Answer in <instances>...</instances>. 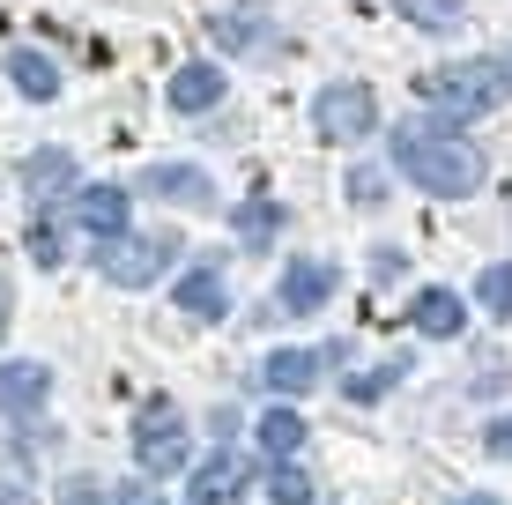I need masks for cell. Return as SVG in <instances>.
I'll list each match as a JSON object with an SVG mask.
<instances>
[{"instance_id": "25", "label": "cell", "mask_w": 512, "mask_h": 505, "mask_svg": "<svg viewBox=\"0 0 512 505\" xmlns=\"http://www.w3.org/2000/svg\"><path fill=\"white\" fill-rule=\"evenodd\" d=\"M112 505H164V498H156L149 483H119V491H112Z\"/></svg>"}, {"instance_id": "17", "label": "cell", "mask_w": 512, "mask_h": 505, "mask_svg": "<svg viewBox=\"0 0 512 505\" xmlns=\"http://www.w3.org/2000/svg\"><path fill=\"white\" fill-rule=\"evenodd\" d=\"M231 223H238V238H245V246H268V238L282 231V208H275L268 194H253V201H245Z\"/></svg>"}, {"instance_id": "7", "label": "cell", "mask_w": 512, "mask_h": 505, "mask_svg": "<svg viewBox=\"0 0 512 505\" xmlns=\"http://www.w3.org/2000/svg\"><path fill=\"white\" fill-rule=\"evenodd\" d=\"M223 90H231V82H223L216 60H186V67H171V82H164L171 112H216Z\"/></svg>"}, {"instance_id": "21", "label": "cell", "mask_w": 512, "mask_h": 505, "mask_svg": "<svg viewBox=\"0 0 512 505\" xmlns=\"http://www.w3.org/2000/svg\"><path fill=\"white\" fill-rule=\"evenodd\" d=\"M268 498H275V505H312V483L297 476V468H275V476H268Z\"/></svg>"}, {"instance_id": "13", "label": "cell", "mask_w": 512, "mask_h": 505, "mask_svg": "<svg viewBox=\"0 0 512 505\" xmlns=\"http://www.w3.org/2000/svg\"><path fill=\"white\" fill-rule=\"evenodd\" d=\"M141 186H149L156 201H179V208H208V201H216V186H208L193 164H156Z\"/></svg>"}, {"instance_id": "18", "label": "cell", "mask_w": 512, "mask_h": 505, "mask_svg": "<svg viewBox=\"0 0 512 505\" xmlns=\"http://www.w3.org/2000/svg\"><path fill=\"white\" fill-rule=\"evenodd\" d=\"M67 179H75V156H67V149H38V156H30V171H23L30 194H52V186H67Z\"/></svg>"}, {"instance_id": "16", "label": "cell", "mask_w": 512, "mask_h": 505, "mask_svg": "<svg viewBox=\"0 0 512 505\" xmlns=\"http://www.w3.org/2000/svg\"><path fill=\"white\" fill-rule=\"evenodd\" d=\"M260 446H268L275 461H290L297 446H305V416H297V409H268V416H260Z\"/></svg>"}, {"instance_id": "3", "label": "cell", "mask_w": 512, "mask_h": 505, "mask_svg": "<svg viewBox=\"0 0 512 505\" xmlns=\"http://www.w3.org/2000/svg\"><path fill=\"white\" fill-rule=\"evenodd\" d=\"M179 246H186V238L171 231V223H164V231H119V238H104L97 268H104V283H112V290H149L156 275L179 260Z\"/></svg>"}, {"instance_id": "27", "label": "cell", "mask_w": 512, "mask_h": 505, "mask_svg": "<svg viewBox=\"0 0 512 505\" xmlns=\"http://www.w3.org/2000/svg\"><path fill=\"white\" fill-rule=\"evenodd\" d=\"M0 335H8V283H0Z\"/></svg>"}, {"instance_id": "2", "label": "cell", "mask_w": 512, "mask_h": 505, "mask_svg": "<svg viewBox=\"0 0 512 505\" xmlns=\"http://www.w3.org/2000/svg\"><path fill=\"white\" fill-rule=\"evenodd\" d=\"M505 90H512V67H498V60H461V67H431V75H416V97L438 104L446 119L498 112Z\"/></svg>"}, {"instance_id": "26", "label": "cell", "mask_w": 512, "mask_h": 505, "mask_svg": "<svg viewBox=\"0 0 512 505\" xmlns=\"http://www.w3.org/2000/svg\"><path fill=\"white\" fill-rule=\"evenodd\" d=\"M0 505H30V491H23L15 476H0Z\"/></svg>"}, {"instance_id": "4", "label": "cell", "mask_w": 512, "mask_h": 505, "mask_svg": "<svg viewBox=\"0 0 512 505\" xmlns=\"http://www.w3.org/2000/svg\"><path fill=\"white\" fill-rule=\"evenodd\" d=\"M134 461L149 468V476L186 468V416L171 402H141V416H134Z\"/></svg>"}, {"instance_id": "9", "label": "cell", "mask_w": 512, "mask_h": 505, "mask_svg": "<svg viewBox=\"0 0 512 505\" xmlns=\"http://www.w3.org/2000/svg\"><path fill=\"white\" fill-rule=\"evenodd\" d=\"M327 298H334L327 260H290V268H282V312H320Z\"/></svg>"}, {"instance_id": "14", "label": "cell", "mask_w": 512, "mask_h": 505, "mask_svg": "<svg viewBox=\"0 0 512 505\" xmlns=\"http://www.w3.org/2000/svg\"><path fill=\"white\" fill-rule=\"evenodd\" d=\"M8 82H15L23 97H38V104L60 97V67H52L45 52H8Z\"/></svg>"}, {"instance_id": "22", "label": "cell", "mask_w": 512, "mask_h": 505, "mask_svg": "<svg viewBox=\"0 0 512 505\" xmlns=\"http://www.w3.org/2000/svg\"><path fill=\"white\" fill-rule=\"evenodd\" d=\"M30 260H38V268H60V260H67V238L52 231V223H38V231H30Z\"/></svg>"}, {"instance_id": "24", "label": "cell", "mask_w": 512, "mask_h": 505, "mask_svg": "<svg viewBox=\"0 0 512 505\" xmlns=\"http://www.w3.org/2000/svg\"><path fill=\"white\" fill-rule=\"evenodd\" d=\"M483 446H490V454H498V461H512V416H498V424L483 431Z\"/></svg>"}, {"instance_id": "28", "label": "cell", "mask_w": 512, "mask_h": 505, "mask_svg": "<svg viewBox=\"0 0 512 505\" xmlns=\"http://www.w3.org/2000/svg\"><path fill=\"white\" fill-rule=\"evenodd\" d=\"M453 505H498V498H453Z\"/></svg>"}, {"instance_id": "10", "label": "cell", "mask_w": 512, "mask_h": 505, "mask_svg": "<svg viewBox=\"0 0 512 505\" xmlns=\"http://www.w3.org/2000/svg\"><path fill=\"white\" fill-rule=\"evenodd\" d=\"M171 305L193 312V320H223V312H231V290H223L216 268H186L179 283H171Z\"/></svg>"}, {"instance_id": "15", "label": "cell", "mask_w": 512, "mask_h": 505, "mask_svg": "<svg viewBox=\"0 0 512 505\" xmlns=\"http://www.w3.org/2000/svg\"><path fill=\"white\" fill-rule=\"evenodd\" d=\"M320 364H327L320 350H275V357H268V387H275V394H305L312 379H320Z\"/></svg>"}, {"instance_id": "6", "label": "cell", "mask_w": 512, "mask_h": 505, "mask_svg": "<svg viewBox=\"0 0 512 505\" xmlns=\"http://www.w3.org/2000/svg\"><path fill=\"white\" fill-rule=\"evenodd\" d=\"M245 491H253V468H245L238 454H216V461H201V468H193L186 505H238Z\"/></svg>"}, {"instance_id": "12", "label": "cell", "mask_w": 512, "mask_h": 505, "mask_svg": "<svg viewBox=\"0 0 512 505\" xmlns=\"http://www.w3.org/2000/svg\"><path fill=\"white\" fill-rule=\"evenodd\" d=\"M45 394H52L45 364H0V416H30Z\"/></svg>"}, {"instance_id": "20", "label": "cell", "mask_w": 512, "mask_h": 505, "mask_svg": "<svg viewBox=\"0 0 512 505\" xmlns=\"http://www.w3.org/2000/svg\"><path fill=\"white\" fill-rule=\"evenodd\" d=\"M401 372H409V364H401V357H394V364H379V372H357V379H349V402H379V394L394 387Z\"/></svg>"}, {"instance_id": "11", "label": "cell", "mask_w": 512, "mask_h": 505, "mask_svg": "<svg viewBox=\"0 0 512 505\" xmlns=\"http://www.w3.org/2000/svg\"><path fill=\"white\" fill-rule=\"evenodd\" d=\"M409 320H416V335H431V342H453V335L468 327V305L453 298V290H416Z\"/></svg>"}, {"instance_id": "23", "label": "cell", "mask_w": 512, "mask_h": 505, "mask_svg": "<svg viewBox=\"0 0 512 505\" xmlns=\"http://www.w3.org/2000/svg\"><path fill=\"white\" fill-rule=\"evenodd\" d=\"M349 201L379 208V201H386V179H379V171H357V179H349Z\"/></svg>"}, {"instance_id": "5", "label": "cell", "mask_w": 512, "mask_h": 505, "mask_svg": "<svg viewBox=\"0 0 512 505\" xmlns=\"http://www.w3.org/2000/svg\"><path fill=\"white\" fill-rule=\"evenodd\" d=\"M312 127H320V142H364V134L379 127V97L364 90V82H334V90H320V104H312Z\"/></svg>"}, {"instance_id": "29", "label": "cell", "mask_w": 512, "mask_h": 505, "mask_svg": "<svg viewBox=\"0 0 512 505\" xmlns=\"http://www.w3.org/2000/svg\"><path fill=\"white\" fill-rule=\"evenodd\" d=\"M75 505H90V491H82V498H75Z\"/></svg>"}, {"instance_id": "8", "label": "cell", "mask_w": 512, "mask_h": 505, "mask_svg": "<svg viewBox=\"0 0 512 505\" xmlns=\"http://www.w3.org/2000/svg\"><path fill=\"white\" fill-rule=\"evenodd\" d=\"M127 208H134L127 186H82V194H75V223H82V231H97V238H119V231H134Z\"/></svg>"}, {"instance_id": "1", "label": "cell", "mask_w": 512, "mask_h": 505, "mask_svg": "<svg viewBox=\"0 0 512 505\" xmlns=\"http://www.w3.org/2000/svg\"><path fill=\"white\" fill-rule=\"evenodd\" d=\"M394 164L409 171L423 194H446V201H461V194L483 186V156H475L468 142H453L446 127H431V119L394 127Z\"/></svg>"}, {"instance_id": "19", "label": "cell", "mask_w": 512, "mask_h": 505, "mask_svg": "<svg viewBox=\"0 0 512 505\" xmlns=\"http://www.w3.org/2000/svg\"><path fill=\"white\" fill-rule=\"evenodd\" d=\"M475 298H483V312H498V320H512V268H505V260H498V268H483Z\"/></svg>"}]
</instances>
